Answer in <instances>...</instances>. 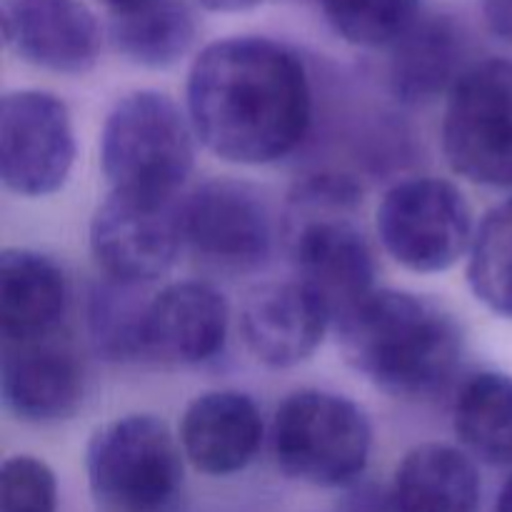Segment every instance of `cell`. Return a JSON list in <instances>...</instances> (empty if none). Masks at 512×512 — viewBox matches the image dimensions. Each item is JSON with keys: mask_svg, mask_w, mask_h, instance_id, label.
Returning a JSON list of instances; mask_svg holds the SVG:
<instances>
[{"mask_svg": "<svg viewBox=\"0 0 512 512\" xmlns=\"http://www.w3.org/2000/svg\"><path fill=\"white\" fill-rule=\"evenodd\" d=\"M75 163L68 105L45 90H13L0 100V178L23 198L58 193Z\"/></svg>", "mask_w": 512, "mask_h": 512, "instance_id": "30bf717a", "label": "cell"}, {"mask_svg": "<svg viewBox=\"0 0 512 512\" xmlns=\"http://www.w3.org/2000/svg\"><path fill=\"white\" fill-rule=\"evenodd\" d=\"M468 283L485 308L512 318V198L495 205L475 230Z\"/></svg>", "mask_w": 512, "mask_h": 512, "instance_id": "603a6c76", "label": "cell"}, {"mask_svg": "<svg viewBox=\"0 0 512 512\" xmlns=\"http://www.w3.org/2000/svg\"><path fill=\"white\" fill-rule=\"evenodd\" d=\"M205 10H213V13H240V10H248L253 5L263 3V0H198Z\"/></svg>", "mask_w": 512, "mask_h": 512, "instance_id": "83f0119b", "label": "cell"}, {"mask_svg": "<svg viewBox=\"0 0 512 512\" xmlns=\"http://www.w3.org/2000/svg\"><path fill=\"white\" fill-rule=\"evenodd\" d=\"M98 3H103L108 8V13H118V10L130 8V5L140 3V0H98Z\"/></svg>", "mask_w": 512, "mask_h": 512, "instance_id": "f546056e", "label": "cell"}, {"mask_svg": "<svg viewBox=\"0 0 512 512\" xmlns=\"http://www.w3.org/2000/svg\"><path fill=\"white\" fill-rule=\"evenodd\" d=\"M185 95L200 143L238 165L283 160L303 143L313 115L303 60L258 35L210 43L190 68Z\"/></svg>", "mask_w": 512, "mask_h": 512, "instance_id": "6da1fadb", "label": "cell"}, {"mask_svg": "<svg viewBox=\"0 0 512 512\" xmlns=\"http://www.w3.org/2000/svg\"><path fill=\"white\" fill-rule=\"evenodd\" d=\"M375 225L395 263L420 275L453 268L475 238L468 200L440 178H413L390 188Z\"/></svg>", "mask_w": 512, "mask_h": 512, "instance_id": "ba28073f", "label": "cell"}, {"mask_svg": "<svg viewBox=\"0 0 512 512\" xmlns=\"http://www.w3.org/2000/svg\"><path fill=\"white\" fill-rule=\"evenodd\" d=\"M330 325V308L300 280L258 285L240 313L245 345L270 368H293L308 360Z\"/></svg>", "mask_w": 512, "mask_h": 512, "instance_id": "5bb4252c", "label": "cell"}, {"mask_svg": "<svg viewBox=\"0 0 512 512\" xmlns=\"http://www.w3.org/2000/svg\"><path fill=\"white\" fill-rule=\"evenodd\" d=\"M453 425L465 453L493 468L512 465V375H470L455 398Z\"/></svg>", "mask_w": 512, "mask_h": 512, "instance_id": "44dd1931", "label": "cell"}, {"mask_svg": "<svg viewBox=\"0 0 512 512\" xmlns=\"http://www.w3.org/2000/svg\"><path fill=\"white\" fill-rule=\"evenodd\" d=\"M108 35L113 48L143 68L178 63L195 40V20L185 0H140L110 13Z\"/></svg>", "mask_w": 512, "mask_h": 512, "instance_id": "ffe728a7", "label": "cell"}, {"mask_svg": "<svg viewBox=\"0 0 512 512\" xmlns=\"http://www.w3.org/2000/svg\"><path fill=\"white\" fill-rule=\"evenodd\" d=\"M185 245L183 200L110 190L90 220V250L105 278L148 285L163 278Z\"/></svg>", "mask_w": 512, "mask_h": 512, "instance_id": "9c48e42d", "label": "cell"}, {"mask_svg": "<svg viewBox=\"0 0 512 512\" xmlns=\"http://www.w3.org/2000/svg\"><path fill=\"white\" fill-rule=\"evenodd\" d=\"M185 245L220 273H250L268 260L273 220L258 190L235 180H208L183 200Z\"/></svg>", "mask_w": 512, "mask_h": 512, "instance_id": "8fae6325", "label": "cell"}, {"mask_svg": "<svg viewBox=\"0 0 512 512\" xmlns=\"http://www.w3.org/2000/svg\"><path fill=\"white\" fill-rule=\"evenodd\" d=\"M0 390L5 408L23 423H60L83 403V360L58 333L5 343Z\"/></svg>", "mask_w": 512, "mask_h": 512, "instance_id": "7c38bea8", "label": "cell"}, {"mask_svg": "<svg viewBox=\"0 0 512 512\" xmlns=\"http://www.w3.org/2000/svg\"><path fill=\"white\" fill-rule=\"evenodd\" d=\"M443 150L463 178L512 188V60H483L460 75L445 108Z\"/></svg>", "mask_w": 512, "mask_h": 512, "instance_id": "52a82bcc", "label": "cell"}, {"mask_svg": "<svg viewBox=\"0 0 512 512\" xmlns=\"http://www.w3.org/2000/svg\"><path fill=\"white\" fill-rule=\"evenodd\" d=\"M85 470L105 512H163L183 483L180 445L153 415H125L95 430Z\"/></svg>", "mask_w": 512, "mask_h": 512, "instance_id": "8992f818", "label": "cell"}, {"mask_svg": "<svg viewBox=\"0 0 512 512\" xmlns=\"http://www.w3.org/2000/svg\"><path fill=\"white\" fill-rule=\"evenodd\" d=\"M0 30L35 68L83 75L98 63L100 25L80 0H0Z\"/></svg>", "mask_w": 512, "mask_h": 512, "instance_id": "4fadbf2b", "label": "cell"}, {"mask_svg": "<svg viewBox=\"0 0 512 512\" xmlns=\"http://www.w3.org/2000/svg\"><path fill=\"white\" fill-rule=\"evenodd\" d=\"M58 483L43 460L13 455L0 470V512H55Z\"/></svg>", "mask_w": 512, "mask_h": 512, "instance_id": "d4e9b609", "label": "cell"}, {"mask_svg": "<svg viewBox=\"0 0 512 512\" xmlns=\"http://www.w3.org/2000/svg\"><path fill=\"white\" fill-rule=\"evenodd\" d=\"M483 15L493 35L512 43V0H483Z\"/></svg>", "mask_w": 512, "mask_h": 512, "instance_id": "484cf974", "label": "cell"}, {"mask_svg": "<svg viewBox=\"0 0 512 512\" xmlns=\"http://www.w3.org/2000/svg\"><path fill=\"white\" fill-rule=\"evenodd\" d=\"M363 190L340 173L295 185L283 215V238L300 283L333 313V323L373 293L375 260L358 225Z\"/></svg>", "mask_w": 512, "mask_h": 512, "instance_id": "3957f363", "label": "cell"}, {"mask_svg": "<svg viewBox=\"0 0 512 512\" xmlns=\"http://www.w3.org/2000/svg\"><path fill=\"white\" fill-rule=\"evenodd\" d=\"M480 475L465 450L425 443L410 450L395 470V512H478Z\"/></svg>", "mask_w": 512, "mask_h": 512, "instance_id": "d6986e66", "label": "cell"}, {"mask_svg": "<svg viewBox=\"0 0 512 512\" xmlns=\"http://www.w3.org/2000/svg\"><path fill=\"white\" fill-rule=\"evenodd\" d=\"M423 0H320L330 28L360 48L393 45L420 18Z\"/></svg>", "mask_w": 512, "mask_h": 512, "instance_id": "cb8c5ba5", "label": "cell"}, {"mask_svg": "<svg viewBox=\"0 0 512 512\" xmlns=\"http://www.w3.org/2000/svg\"><path fill=\"white\" fill-rule=\"evenodd\" d=\"M383 495L378 493H363L360 495V500H353V505H350V512H395L393 508V498L388 500H380Z\"/></svg>", "mask_w": 512, "mask_h": 512, "instance_id": "4316f807", "label": "cell"}, {"mask_svg": "<svg viewBox=\"0 0 512 512\" xmlns=\"http://www.w3.org/2000/svg\"><path fill=\"white\" fill-rule=\"evenodd\" d=\"M495 512H512V475L508 478V483L503 485L498 495V503H495Z\"/></svg>", "mask_w": 512, "mask_h": 512, "instance_id": "f1b7e54d", "label": "cell"}, {"mask_svg": "<svg viewBox=\"0 0 512 512\" xmlns=\"http://www.w3.org/2000/svg\"><path fill=\"white\" fill-rule=\"evenodd\" d=\"M345 363L393 398L443 390L463 355V333L443 305L403 290H373L335 320Z\"/></svg>", "mask_w": 512, "mask_h": 512, "instance_id": "7a4b0ae2", "label": "cell"}, {"mask_svg": "<svg viewBox=\"0 0 512 512\" xmlns=\"http://www.w3.org/2000/svg\"><path fill=\"white\" fill-rule=\"evenodd\" d=\"M150 300L143 285L103 278L90 293L88 325L95 350L105 360L128 363L145 355V320Z\"/></svg>", "mask_w": 512, "mask_h": 512, "instance_id": "7402d4cb", "label": "cell"}, {"mask_svg": "<svg viewBox=\"0 0 512 512\" xmlns=\"http://www.w3.org/2000/svg\"><path fill=\"white\" fill-rule=\"evenodd\" d=\"M193 125L158 90H135L108 113L100 165L110 190L175 195L193 170Z\"/></svg>", "mask_w": 512, "mask_h": 512, "instance_id": "277c9868", "label": "cell"}, {"mask_svg": "<svg viewBox=\"0 0 512 512\" xmlns=\"http://www.w3.org/2000/svg\"><path fill=\"white\" fill-rule=\"evenodd\" d=\"M68 285L48 255L10 248L0 255V330L5 343L58 333Z\"/></svg>", "mask_w": 512, "mask_h": 512, "instance_id": "ac0fdd59", "label": "cell"}, {"mask_svg": "<svg viewBox=\"0 0 512 512\" xmlns=\"http://www.w3.org/2000/svg\"><path fill=\"white\" fill-rule=\"evenodd\" d=\"M465 38L450 15H420L390 45L388 83L400 103H430L453 90L465 70Z\"/></svg>", "mask_w": 512, "mask_h": 512, "instance_id": "e0dca14e", "label": "cell"}, {"mask_svg": "<svg viewBox=\"0 0 512 512\" xmlns=\"http://www.w3.org/2000/svg\"><path fill=\"white\" fill-rule=\"evenodd\" d=\"M230 308L218 288L200 280L173 283L150 298L145 355L168 365L213 360L228 338Z\"/></svg>", "mask_w": 512, "mask_h": 512, "instance_id": "9a60e30c", "label": "cell"}, {"mask_svg": "<svg viewBox=\"0 0 512 512\" xmlns=\"http://www.w3.org/2000/svg\"><path fill=\"white\" fill-rule=\"evenodd\" d=\"M273 458L288 478L348 488L368 468L373 430L353 400L325 390L288 395L273 420Z\"/></svg>", "mask_w": 512, "mask_h": 512, "instance_id": "5b68a950", "label": "cell"}, {"mask_svg": "<svg viewBox=\"0 0 512 512\" xmlns=\"http://www.w3.org/2000/svg\"><path fill=\"white\" fill-rule=\"evenodd\" d=\"M263 420L253 398L238 390L203 393L185 408L180 448L195 470L215 478L235 475L253 463Z\"/></svg>", "mask_w": 512, "mask_h": 512, "instance_id": "2e32d148", "label": "cell"}]
</instances>
